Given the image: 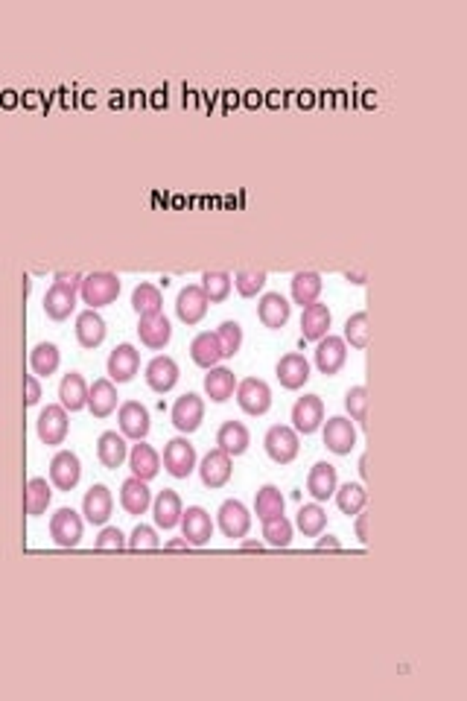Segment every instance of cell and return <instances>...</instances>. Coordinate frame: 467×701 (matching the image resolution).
Segmentation results:
<instances>
[{
    "label": "cell",
    "mask_w": 467,
    "mask_h": 701,
    "mask_svg": "<svg viewBox=\"0 0 467 701\" xmlns=\"http://www.w3.org/2000/svg\"><path fill=\"white\" fill-rule=\"evenodd\" d=\"M80 295L82 302L91 307V310H99V307H108L117 302L120 295V278L115 272H91L82 278V286H80Z\"/></svg>",
    "instance_id": "obj_1"
},
{
    "label": "cell",
    "mask_w": 467,
    "mask_h": 701,
    "mask_svg": "<svg viewBox=\"0 0 467 701\" xmlns=\"http://www.w3.org/2000/svg\"><path fill=\"white\" fill-rule=\"evenodd\" d=\"M234 395H237V404L246 415L260 418L272 409V389L266 380H260V377H246V380H240L237 389H234Z\"/></svg>",
    "instance_id": "obj_2"
},
{
    "label": "cell",
    "mask_w": 467,
    "mask_h": 701,
    "mask_svg": "<svg viewBox=\"0 0 467 701\" xmlns=\"http://www.w3.org/2000/svg\"><path fill=\"white\" fill-rule=\"evenodd\" d=\"M263 448L266 453H269V459L277 462V465H289L298 456V450H301V444H298V432L293 427L286 424H275L266 430L263 436Z\"/></svg>",
    "instance_id": "obj_3"
},
{
    "label": "cell",
    "mask_w": 467,
    "mask_h": 701,
    "mask_svg": "<svg viewBox=\"0 0 467 701\" xmlns=\"http://www.w3.org/2000/svg\"><path fill=\"white\" fill-rule=\"evenodd\" d=\"M164 471L175 480H187L196 471V448L184 436L170 439L164 448Z\"/></svg>",
    "instance_id": "obj_4"
},
{
    "label": "cell",
    "mask_w": 467,
    "mask_h": 701,
    "mask_svg": "<svg viewBox=\"0 0 467 701\" xmlns=\"http://www.w3.org/2000/svg\"><path fill=\"white\" fill-rule=\"evenodd\" d=\"M117 424H120V432H123V439H132V441H143L149 436V409L140 404V400H123L117 409Z\"/></svg>",
    "instance_id": "obj_5"
},
{
    "label": "cell",
    "mask_w": 467,
    "mask_h": 701,
    "mask_svg": "<svg viewBox=\"0 0 467 701\" xmlns=\"http://www.w3.org/2000/svg\"><path fill=\"white\" fill-rule=\"evenodd\" d=\"M106 372H108V380H111V383H129V380H135V374L140 372V351H138L132 342L117 345V348L108 354Z\"/></svg>",
    "instance_id": "obj_6"
},
{
    "label": "cell",
    "mask_w": 467,
    "mask_h": 701,
    "mask_svg": "<svg viewBox=\"0 0 467 701\" xmlns=\"http://www.w3.org/2000/svg\"><path fill=\"white\" fill-rule=\"evenodd\" d=\"M82 529H85L82 517L68 506L59 509L50 517V538L55 541V547H62V550H73L76 543L82 541Z\"/></svg>",
    "instance_id": "obj_7"
},
{
    "label": "cell",
    "mask_w": 467,
    "mask_h": 701,
    "mask_svg": "<svg viewBox=\"0 0 467 701\" xmlns=\"http://www.w3.org/2000/svg\"><path fill=\"white\" fill-rule=\"evenodd\" d=\"M179 526L191 547H208L210 538H214V520L202 506H187V511H182Z\"/></svg>",
    "instance_id": "obj_8"
},
{
    "label": "cell",
    "mask_w": 467,
    "mask_h": 701,
    "mask_svg": "<svg viewBox=\"0 0 467 701\" xmlns=\"http://www.w3.org/2000/svg\"><path fill=\"white\" fill-rule=\"evenodd\" d=\"M68 430H71V418L62 404H47L41 409V415L36 421V432L44 444H62L68 439Z\"/></svg>",
    "instance_id": "obj_9"
},
{
    "label": "cell",
    "mask_w": 467,
    "mask_h": 701,
    "mask_svg": "<svg viewBox=\"0 0 467 701\" xmlns=\"http://www.w3.org/2000/svg\"><path fill=\"white\" fill-rule=\"evenodd\" d=\"M170 418H173V427H175V430L184 432V436H191V432H196L199 427H202V421H205V400L199 398L196 392L182 395V398L173 404Z\"/></svg>",
    "instance_id": "obj_10"
},
{
    "label": "cell",
    "mask_w": 467,
    "mask_h": 701,
    "mask_svg": "<svg viewBox=\"0 0 467 701\" xmlns=\"http://www.w3.org/2000/svg\"><path fill=\"white\" fill-rule=\"evenodd\" d=\"M82 480V462L73 450H59L50 459V485L59 492H73Z\"/></svg>",
    "instance_id": "obj_11"
},
{
    "label": "cell",
    "mask_w": 467,
    "mask_h": 701,
    "mask_svg": "<svg viewBox=\"0 0 467 701\" xmlns=\"http://www.w3.org/2000/svg\"><path fill=\"white\" fill-rule=\"evenodd\" d=\"M325 448L336 456H348L357 448V424L344 415H333L325 424Z\"/></svg>",
    "instance_id": "obj_12"
},
{
    "label": "cell",
    "mask_w": 467,
    "mask_h": 701,
    "mask_svg": "<svg viewBox=\"0 0 467 701\" xmlns=\"http://www.w3.org/2000/svg\"><path fill=\"white\" fill-rule=\"evenodd\" d=\"M321 421H325V400H321L318 395H304L295 400L293 406V430L301 432V436H310V432H316L321 427Z\"/></svg>",
    "instance_id": "obj_13"
},
{
    "label": "cell",
    "mask_w": 467,
    "mask_h": 701,
    "mask_svg": "<svg viewBox=\"0 0 467 701\" xmlns=\"http://www.w3.org/2000/svg\"><path fill=\"white\" fill-rule=\"evenodd\" d=\"M316 369L321 372V374H327V377H333V374H339L342 372V365H344V360H348V345H344V339L342 337H321L318 342H316Z\"/></svg>",
    "instance_id": "obj_14"
},
{
    "label": "cell",
    "mask_w": 467,
    "mask_h": 701,
    "mask_svg": "<svg viewBox=\"0 0 467 701\" xmlns=\"http://www.w3.org/2000/svg\"><path fill=\"white\" fill-rule=\"evenodd\" d=\"M217 523L225 538H246L251 529V515L240 500H225L217 511Z\"/></svg>",
    "instance_id": "obj_15"
},
{
    "label": "cell",
    "mask_w": 467,
    "mask_h": 701,
    "mask_svg": "<svg viewBox=\"0 0 467 701\" xmlns=\"http://www.w3.org/2000/svg\"><path fill=\"white\" fill-rule=\"evenodd\" d=\"M208 295L199 284H187L179 289V298H175V316H179L184 325H199L208 313Z\"/></svg>",
    "instance_id": "obj_16"
},
{
    "label": "cell",
    "mask_w": 467,
    "mask_h": 701,
    "mask_svg": "<svg viewBox=\"0 0 467 701\" xmlns=\"http://www.w3.org/2000/svg\"><path fill=\"white\" fill-rule=\"evenodd\" d=\"M111 511H115V497H111L108 485L97 483V485L88 488L85 497H82V515H85V520L91 523V526H106L108 517H111Z\"/></svg>",
    "instance_id": "obj_17"
},
{
    "label": "cell",
    "mask_w": 467,
    "mask_h": 701,
    "mask_svg": "<svg viewBox=\"0 0 467 701\" xmlns=\"http://www.w3.org/2000/svg\"><path fill=\"white\" fill-rule=\"evenodd\" d=\"M76 293H80L76 286L53 281V286L44 293V313H47L53 321H64L76 310Z\"/></svg>",
    "instance_id": "obj_18"
},
{
    "label": "cell",
    "mask_w": 467,
    "mask_h": 701,
    "mask_svg": "<svg viewBox=\"0 0 467 701\" xmlns=\"http://www.w3.org/2000/svg\"><path fill=\"white\" fill-rule=\"evenodd\" d=\"M234 474V465H231V456L225 450H210L202 462H199V476H202V485L205 488H222L228 485Z\"/></svg>",
    "instance_id": "obj_19"
},
{
    "label": "cell",
    "mask_w": 467,
    "mask_h": 701,
    "mask_svg": "<svg viewBox=\"0 0 467 701\" xmlns=\"http://www.w3.org/2000/svg\"><path fill=\"white\" fill-rule=\"evenodd\" d=\"M143 377H147L152 392L164 395L179 383V363H175L173 357H166V354H158V357H152L147 363V374Z\"/></svg>",
    "instance_id": "obj_20"
},
{
    "label": "cell",
    "mask_w": 467,
    "mask_h": 701,
    "mask_svg": "<svg viewBox=\"0 0 467 701\" xmlns=\"http://www.w3.org/2000/svg\"><path fill=\"white\" fill-rule=\"evenodd\" d=\"M138 337H140L143 345H147V348H152V351H164L166 345H170V339H173V325H170V319H166L164 313L140 316V321H138Z\"/></svg>",
    "instance_id": "obj_21"
},
{
    "label": "cell",
    "mask_w": 467,
    "mask_h": 701,
    "mask_svg": "<svg viewBox=\"0 0 467 701\" xmlns=\"http://www.w3.org/2000/svg\"><path fill=\"white\" fill-rule=\"evenodd\" d=\"M275 374H277V380H281L284 389L295 392V389H301L310 380V363H307L304 354H295V351L284 354L275 365Z\"/></svg>",
    "instance_id": "obj_22"
},
{
    "label": "cell",
    "mask_w": 467,
    "mask_h": 701,
    "mask_svg": "<svg viewBox=\"0 0 467 701\" xmlns=\"http://www.w3.org/2000/svg\"><path fill=\"white\" fill-rule=\"evenodd\" d=\"M339 488V476H336V467L330 462H316L310 467V476H307V492L316 503H325Z\"/></svg>",
    "instance_id": "obj_23"
},
{
    "label": "cell",
    "mask_w": 467,
    "mask_h": 701,
    "mask_svg": "<svg viewBox=\"0 0 467 701\" xmlns=\"http://www.w3.org/2000/svg\"><path fill=\"white\" fill-rule=\"evenodd\" d=\"M129 467H132V476H138V480L149 483L161 471V456H158V450L152 448V444L138 441V444H132V450H129Z\"/></svg>",
    "instance_id": "obj_24"
},
{
    "label": "cell",
    "mask_w": 467,
    "mask_h": 701,
    "mask_svg": "<svg viewBox=\"0 0 467 701\" xmlns=\"http://www.w3.org/2000/svg\"><path fill=\"white\" fill-rule=\"evenodd\" d=\"M289 316H293V304L286 302L281 293H266L258 302V319L263 321V328L269 330H281Z\"/></svg>",
    "instance_id": "obj_25"
},
{
    "label": "cell",
    "mask_w": 467,
    "mask_h": 701,
    "mask_svg": "<svg viewBox=\"0 0 467 701\" xmlns=\"http://www.w3.org/2000/svg\"><path fill=\"white\" fill-rule=\"evenodd\" d=\"M117 386L108 380V377H99L91 386H88V409H91L94 418H108L117 409Z\"/></svg>",
    "instance_id": "obj_26"
},
{
    "label": "cell",
    "mask_w": 467,
    "mask_h": 701,
    "mask_svg": "<svg viewBox=\"0 0 467 701\" xmlns=\"http://www.w3.org/2000/svg\"><path fill=\"white\" fill-rule=\"evenodd\" d=\"M106 319L97 313V310H82L80 316H76V339H80V345L82 348H88V351H94V348H99L103 345V339H106Z\"/></svg>",
    "instance_id": "obj_27"
},
{
    "label": "cell",
    "mask_w": 467,
    "mask_h": 701,
    "mask_svg": "<svg viewBox=\"0 0 467 701\" xmlns=\"http://www.w3.org/2000/svg\"><path fill=\"white\" fill-rule=\"evenodd\" d=\"M97 459L103 462L106 467H120L129 459V444L123 439V432H115V430H106L103 436L97 439Z\"/></svg>",
    "instance_id": "obj_28"
},
{
    "label": "cell",
    "mask_w": 467,
    "mask_h": 701,
    "mask_svg": "<svg viewBox=\"0 0 467 701\" xmlns=\"http://www.w3.org/2000/svg\"><path fill=\"white\" fill-rule=\"evenodd\" d=\"M182 497L173 492V488H164V492H158V497L152 500V515H155V523H158L161 529H175L182 520Z\"/></svg>",
    "instance_id": "obj_29"
},
{
    "label": "cell",
    "mask_w": 467,
    "mask_h": 701,
    "mask_svg": "<svg viewBox=\"0 0 467 701\" xmlns=\"http://www.w3.org/2000/svg\"><path fill=\"white\" fill-rule=\"evenodd\" d=\"M59 404L68 413H80L88 406V383L80 372H68L59 383Z\"/></svg>",
    "instance_id": "obj_30"
},
{
    "label": "cell",
    "mask_w": 467,
    "mask_h": 701,
    "mask_svg": "<svg viewBox=\"0 0 467 701\" xmlns=\"http://www.w3.org/2000/svg\"><path fill=\"white\" fill-rule=\"evenodd\" d=\"M321 286H325L321 275L313 272V269H304V272H295V275H293V281H289V293H293V302H295V304L310 307V304L318 302Z\"/></svg>",
    "instance_id": "obj_31"
},
{
    "label": "cell",
    "mask_w": 467,
    "mask_h": 701,
    "mask_svg": "<svg viewBox=\"0 0 467 701\" xmlns=\"http://www.w3.org/2000/svg\"><path fill=\"white\" fill-rule=\"evenodd\" d=\"M217 444H219V450H225L228 456H242L251 444V432L242 421H225V424L217 430Z\"/></svg>",
    "instance_id": "obj_32"
},
{
    "label": "cell",
    "mask_w": 467,
    "mask_h": 701,
    "mask_svg": "<svg viewBox=\"0 0 467 701\" xmlns=\"http://www.w3.org/2000/svg\"><path fill=\"white\" fill-rule=\"evenodd\" d=\"M234 389H237V377H234L231 369H225V365H214V369H208L205 395L214 400V404H225V400H231Z\"/></svg>",
    "instance_id": "obj_33"
},
{
    "label": "cell",
    "mask_w": 467,
    "mask_h": 701,
    "mask_svg": "<svg viewBox=\"0 0 467 701\" xmlns=\"http://www.w3.org/2000/svg\"><path fill=\"white\" fill-rule=\"evenodd\" d=\"M120 506H123L129 515H143L149 506H152V492L149 485L138 480V476H129L120 485Z\"/></svg>",
    "instance_id": "obj_34"
},
{
    "label": "cell",
    "mask_w": 467,
    "mask_h": 701,
    "mask_svg": "<svg viewBox=\"0 0 467 701\" xmlns=\"http://www.w3.org/2000/svg\"><path fill=\"white\" fill-rule=\"evenodd\" d=\"M330 321H333V316H330L327 304L316 302V304L304 307V313H301V337L310 339V342H318L321 337H327V333H330Z\"/></svg>",
    "instance_id": "obj_35"
},
{
    "label": "cell",
    "mask_w": 467,
    "mask_h": 701,
    "mask_svg": "<svg viewBox=\"0 0 467 701\" xmlns=\"http://www.w3.org/2000/svg\"><path fill=\"white\" fill-rule=\"evenodd\" d=\"M191 357L196 365H202V369H214V365L222 360V345H219V337L217 330H202L196 333L193 342H191Z\"/></svg>",
    "instance_id": "obj_36"
},
{
    "label": "cell",
    "mask_w": 467,
    "mask_h": 701,
    "mask_svg": "<svg viewBox=\"0 0 467 701\" xmlns=\"http://www.w3.org/2000/svg\"><path fill=\"white\" fill-rule=\"evenodd\" d=\"M50 500H53V485L44 480V476H32V480H27L24 511L30 517H41L44 511L50 509Z\"/></svg>",
    "instance_id": "obj_37"
},
{
    "label": "cell",
    "mask_w": 467,
    "mask_h": 701,
    "mask_svg": "<svg viewBox=\"0 0 467 701\" xmlns=\"http://www.w3.org/2000/svg\"><path fill=\"white\" fill-rule=\"evenodd\" d=\"M62 354L53 342H38L36 348L30 351V372L36 377H50L59 372Z\"/></svg>",
    "instance_id": "obj_38"
},
{
    "label": "cell",
    "mask_w": 467,
    "mask_h": 701,
    "mask_svg": "<svg viewBox=\"0 0 467 701\" xmlns=\"http://www.w3.org/2000/svg\"><path fill=\"white\" fill-rule=\"evenodd\" d=\"M333 497H336L339 511H342V515H348V517H357L360 511L369 506V492H365V485H360V483H344V485H339Z\"/></svg>",
    "instance_id": "obj_39"
},
{
    "label": "cell",
    "mask_w": 467,
    "mask_h": 701,
    "mask_svg": "<svg viewBox=\"0 0 467 701\" xmlns=\"http://www.w3.org/2000/svg\"><path fill=\"white\" fill-rule=\"evenodd\" d=\"M132 310L138 313V319L140 316H155V313H161L164 310V295H161V289L155 286V284H138L135 286V293H132Z\"/></svg>",
    "instance_id": "obj_40"
},
{
    "label": "cell",
    "mask_w": 467,
    "mask_h": 701,
    "mask_svg": "<svg viewBox=\"0 0 467 701\" xmlns=\"http://www.w3.org/2000/svg\"><path fill=\"white\" fill-rule=\"evenodd\" d=\"M284 506H286V500H284V494H281V488L272 485V483H266L260 492H258V497H254V515H258L260 520H269V517H275V515H284Z\"/></svg>",
    "instance_id": "obj_41"
},
{
    "label": "cell",
    "mask_w": 467,
    "mask_h": 701,
    "mask_svg": "<svg viewBox=\"0 0 467 701\" xmlns=\"http://www.w3.org/2000/svg\"><path fill=\"white\" fill-rule=\"evenodd\" d=\"M263 538L275 550H286L293 543V523L286 515H275L269 520H263Z\"/></svg>",
    "instance_id": "obj_42"
},
{
    "label": "cell",
    "mask_w": 467,
    "mask_h": 701,
    "mask_svg": "<svg viewBox=\"0 0 467 701\" xmlns=\"http://www.w3.org/2000/svg\"><path fill=\"white\" fill-rule=\"evenodd\" d=\"M205 289L208 302L210 304H222L225 298L231 295V286H234V278L228 272L222 269H214V272H202V284H199Z\"/></svg>",
    "instance_id": "obj_43"
},
{
    "label": "cell",
    "mask_w": 467,
    "mask_h": 701,
    "mask_svg": "<svg viewBox=\"0 0 467 701\" xmlns=\"http://www.w3.org/2000/svg\"><path fill=\"white\" fill-rule=\"evenodd\" d=\"M295 523H298V529H301L307 538H316L327 526V511L321 509V503H307V506L298 509Z\"/></svg>",
    "instance_id": "obj_44"
},
{
    "label": "cell",
    "mask_w": 467,
    "mask_h": 701,
    "mask_svg": "<svg viewBox=\"0 0 467 701\" xmlns=\"http://www.w3.org/2000/svg\"><path fill=\"white\" fill-rule=\"evenodd\" d=\"M342 339H344V345H351V348H357V351L369 348V313H365V310L348 316V321H344V337Z\"/></svg>",
    "instance_id": "obj_45"
},
{
    "label": "cell",
    "mask_w": 467,
    "mask_h": 701,
    "mask_svg": "<svg viewBox=\"0 0 467 701\" xmlns=\"http://www.w3.org/2000/svg\"><path fill=\"white\" fill-rule=\"evenodd\" d=\"M217 337H219V345H222V360L237 357L240 348H242V328H240V321L225 319V321H222V325L217 328Z\"/></svg>",
    "instance_id": "obj_46"
},
{
    "label": "cell",
    "mask_w": 467,
    "mask_h": 701,
    "mask_svg": "<svg viewBox=\"0 0 467 701\" xmlns=\"http://www.w3.org/2000/svg\"><path fill=\"white\" fill-rule=\"evenodd\" d=\"M344 409H348L353 424H360V427L369 424V389L365 386L348 389V395H344Z\"/></svg>",
    "instance_id": "obj_47"
},
{
    "label": "cell",
    "mask_w": 467,
    "mask_h": 701,
    "mask_svg": "<svg viewBox=\"0 0 467 701\" xmlns=\"http://www.w3.org/2000/svg\"><path fill=\"white\" fill-rule=\"evenodd\" d=\"M234 286L242 298H254L266 286V272L263 269H237L234 272Z\"/></svg>",
    "instance_id": "obj_48"
},
{
    "label": "cell",
    "mask_w": 467,
    "mask_h": 701,
    "mask_svg": "<svg viewBox=\"0 0 467 701\" xmlns=\"http://www.w3.org/2000/svg\"><path fill=\"white\" fill-rule=\"evenodd\" d=\"M126 547H132V550H158L161 547V541H158V535H155V529L152 526H147V523H138L135 529H132V538H126Z\"/></svg>",
    "instance_id": "obj_49"
},
{
    "label": "cell",
    "mask_w": 467,
    "mask_h": 701,
    "mask_svg": "<svg viewBox=\"0 0 467 701\" xmlns=\"http://www.w3.org/2000/svg\"><path fill=\"white\" fill-rule=\"evenodd\" d=\"M94 550H99V552H120V550H126V535H123V532H120L117 526H103L99 538L94 541Z\"/></svg>",
    "instance_id": "obj_50"
},
{
    "label": "cell",
    "mask_w": 467,
    "mask_h": 701,
    "mask_svg": "<svg viewBox=\"0 0 467 701\" xmlns=\"http://www.w3.org/2000/svg\"><path fill=\"white\" fill-rule=\"evenodd\" d=\"M41 400V383L36 374H24V404L36 406Z\"/></svg>",
    "instance_id": "obj_51"
},
{
    "label": "cell",
    "mask_w": 467,
    "mask_h": 701,
    "mask_svg": "<svg viewBox=\"0 0 467 701\" xmlns=\"http://www.w3.org/2000/svg\"><path fill=\"white\" fill-rule=\"evenodd\" d=\"M316 550H342V543L333 538V535H325V538L316 541Z\"/></svg>",
    "instance_id": "obj_52"
},
{
    "label": "cell",
    "mask_w": 467,
    "mask_h": 701,
    "mask_svg": "<svg viewBox=\"0 0 467 701\" xmlns=\"http://www.w3.org/2000/svg\"><path fill=\"white\" fill-rule=\"evenodd\" d=\"M365 523H369V515H362V511H360V515H357V535H360L362 543L369 541V535H365Z\"/></svg>",
    "instance_id": "obj_53"
},
{
    "label": "cell",
    "mask_w": 467,
    "mask_h": 701,
    "mask_svg": "<svg viewBox=\"0 0 467 701\" xmlns=\"http://www.w3.org/2000/svg\"><path fill=\"white\" fill-rule=\"evenodd\" d=\"M187 547H191V543H187L184 538H173V541L164 543V550H187Z\"/></svg>",
    "instance_id": "obj_54"
},
{
    "label": "cell",
    "mask_w": 467,
    "mask_h": 701,
    "mask_svg": "<svg viewBox=\"0 0 467 701\" xmlns=\"http://www.w3.org/2000/svg\"><path fill=\"white\" fill-rule=\"evenodd\" d=\"M344 278H348V281H351V278H357L353 284H365V272H344Z\"/></svg>",
    "instance_id": "obj_55"
},
{
    "label": "cell",
    "mask_w": 467,
    "mask_h": 701,
    "mask_svg": "<svg viewBox=\"0 0 467 701\" xmlns=\"http://www.w3.org/2000/svg\"><path fill=\"white\" fill-rule=\"evenodd\" d=\"M242 550H263L260 541H242Z\"/></svg>",
    "instance_id": "obj_56"
},
{
    "label": "cell",
    "mask_w": 467,
    "mask_h": 701,
    "mask_svg": "<svg viewBox=\"0 0 467 701\" xmlns=\"http://www.w3.org/2000/svg\"><path fill=\"white\" fill-rule=\"evenodd\" d=\"M360 474H362V476H369V459H365V456L360 459Z\"/></svg>",
    "instance_id": "obj_57"
}]
</instances>
